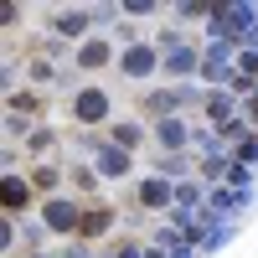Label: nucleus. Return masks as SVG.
<instances>
[{"instance_id":"f257e3e1","label":"nucleus","mask_w":258,"mask_h":258,"mask_svg":"<svg viewBox=\"0 0 258 258\" xmlns=\"http://www.w3.org/2000/svg\"><path fill=\"white\" fill-rule=\"evenodd\" d=\"M21 202H26V191H21V181H11L6 186V207H21Z\"/></svg>"}]
</instances>
